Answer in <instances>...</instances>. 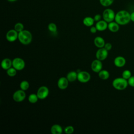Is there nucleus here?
<instances>
[{
	"label": "nucleus",
	"mask_w": 134,
	"mask_h": 134,
	"mask_svg": "<svg viewBox=\"0 0 134 134\" xmlns=\"http://www.w3.org/2000/svg\"><path fill=\"white\" fill-rule=\"evenodd\" d=\"M108 29L111 32H117L119 30V25L115 21H113L108 23Z\"/></svg>",
	"instance_id": "f3484780"
},
{
	"label": "nucleus",
	"mask_w": 134,
	"mask_h": 134,
	"mask_svg": "<svg viewBox=\"0 0 134 134\" xmlns=\"http://www.w3.org/2000/svg\"><path fill=\"white\" fill-rule=\"evenodd\" d=\"M69 81L66 77H60L57 82V85L59 89L64 90L68 88L69 86Z\"/></svg>",
	"instance_id": "f8f14e48"
},
{
	"label": "nucleus",
	"mask_w": 134,
	"mask_h": 134,
	"mask_svg": "<svg viewBox=\"0 0 134 134\" xmlns=\"http://www.w3.org/2000/svg\"><path fill=\"white\" fill-rule=\"evenodd\" d=\"M30 85H29V83L26 80H23L22 81L20 84H19V87H20V89L23 90V91H27L29 88Z\"/></svg>",
	"instance_id": "5701e85b"
},
{
	"label": "nucleus",
	"mask_w": 134,
	"mask_h": 134,
	"mask_svg": "<svg viewBox=\"0 0 134 134\" xmlns=\"http://www.w3.org/2000/svg\"><path fill=\"white\" fill-rule=\"evenodd\" d=\"M39 98L37 94H30L28 97V100L29 103L31 104H35L38 102Z\"/></svg>",
	"instance_id": "4be33fe9"
},
{
	"label": "nucleus",
	"mask_w": 134,
	"mask_h": 134,
	"mask_svg": "<svg viewBox=\"0 0 134 134\" xmlns=\"http://www.w3.org/2000/svg\"><path fill=\"white\" fill-rule=\"evenodd\" d=\"M50 131L52 134H61L63 132V129L60 125L54 124L51 127Z\"/></svg>",
	"instance_id": "a211bd4d"
},
{
	"label": "nucleus",
	"mask_w": 134,
	"mask_h": 134,
	"mask_svg": "<svg viewBox=\"0 0 134 134\" xmlns=\"http://www.w3.org/2000/svg\"><path fill=\"white\" fill-rule=\"evenodd\" d=\"M115 14L114 10L110 8L105 9L103 13V18L108 23L115 20Z\"/></svg>",
	"instance_id": "20e7f679"
},
{
	"label": "nucleus",
	"mask_w": 134,
	"mask_h": 134,
	"mask_svg": "<svg viewBox=\"0 0 134 134\" xmlns=\"http://www.w3.org/2000/svg\"><path fill=\"white\" fill-rule=\"evenodd\" d=\"M122 77L126 80H128L131 76V72L129 70H125L122 73Z\"/></svg>",
	"instance_id": "a878e982"
},
{
	"label": "nucleus",
	"mask_w": 134,
	"mask_h": 134,
	"mask_svg": "<svg viewBox=\"0 0 134 134\" xmlns=\"http://www.w3.org/2000/svg\"><path fill=\"white\" fill-rule=\"evenodd\" d=\"M26 97V94L25 91L21 89L16 91L13 94V100L17 103H20L24 100Z\"/></svg>",
	"instance_id": "39448f33"
},
{
	"label": "nucleus",
	"mask_w": 134,
	"mask_h": 134,
	"mask_svg": "<svg viewBox=\"0 0 134 134\" xmlns=\"http://www.w3.org/2000/svg\"><path fill=\"white\" fill-rule=\"evenodd\" d=\"M18 32L14 29H10L8 30L6 34V40L10 42H14L17 39H18Z\"/></svg>",
	"instance_id": "9d476101"
},
{
	"label": "nucleus",
	"mask_w": 134,
	"mask_h": 134,
	"mask_svg": "<svg viewBox=\"0 0 134 134\" xmlns=\"http://www.w3.org/2000/svg\"><path fill=\"white\" fill-rule=\"evenodd\" d=\"M94 45L98 48H103L105 44V40L103 38L100 36L96 37L94 39Z\"/></svg>",
	"instance_id": "dca6fc26"
},
{
	"label": "nucleus",
	"mask_w": 134,
	"mask_h": 134,
	"mask_svg": "<svg viewBox=\"0 0 134 134\" xmlns=\"http://www.w3.org/2000/svg\"><path fill=\"white\" fill-rule=\"evenodd\" d=\"M97 30L95 26H91V28H90V32L92 33V34H95L96 32H97Z\"/></svg>",
	"instance_id": "473e14b6"
},
{
	"label": "nucleus",
	"mask_w": 134,
	"mask_h": 134,
	"mask_svg": "<svg viewBox=\"0 0 134 134\" xmlns=\"http://www.w3.org/2000/svg\"><path fill=\"white\" fill-rule=\"evenodd\" d=\"M113 2L114 0H99L100 4L104 7H107L111 5Z\"/></svg>",
	"instance_id": "cd10ccee"
},
{
	"label": "nucleus",
	"mask_w": 134,
	"mask_h": 134,
	"mask_svg": "<svg viewBox=\"0 0 134 134\" xmlns=\"http://www.w3.org/2000/svg\"><path fill=\"white\" fill-rule=\"evenodd\" d=\"M130 20V14L126 10H119L115 15V21L119 25H127Z\"/></svg>",
	"instance_id": "f257e3e1"
},
{
	"label": "nucleus",
	"mask_w": 134,
	"mask_h": 134,
	"mask_svg": "<svg viewBox=\"0 0 134 134\" xmlns=\"http://www.w3.org/2000/svg\"><path fill=\"white\" fill-rule=\"evenodd\" d=\"M95 27L99 31H103L108 28V23L105 20H100L98 21H97L95 25Z\"/></svg>",
	"instance_id": "ddd939ff"
},
{
	"label": "nucleus",
	"mask_w": 134,
	"mask_h": 134,
	"mask_svg": "<svg viewBox=\"0 0 134 134\" xmlns=\"http://www.w3.org/2000/svg\"><path fill=\"white\" fill-rule=\"evenodd\" d=\"M48 29L49 31L52 33H55L57 31V25L53 23H51L49 24L48 26Z\"/></svg>",
	"instance_id": "393cba45"
},
{
	"label": "nucleus",
	"mask_w": 134,
	"mask_h": 134,
	"mask_svg": "<svg viewBox=\"0 0 134 134\" xmlns=\"http://www.w3.org/2000/svg\"><path fill=\"white\" fill-rule=\"evenodd\" d=\"M103 64L102 61L98 59H95L92 61L91 64V68L92 70L95 73H98L102 70Z\"/></svg>",
	"instance_id": "9b49d317"
},
{
	"label": "nucleus",
	"mask_w": 134,
	"mask_h": 134,
	"mask_svg": "<svg viewBox=\"0 0 134 134\" xmlns=\"http://www.w3.org/2000/svg\"><path fill=\"white\" fill-rule=\"evenodd\" d=\"M128 85L131 87H134V76L132 75L128 80Z\"/></svg>",
	"instance_id": "c756f323"
},
{
	"label": "nucleus",
	"mask_w": 134,
	"mask_h": 134,
	"mask_svg": "<svg viewBox=\"0 0 134 134\" xmlns=\"http://www.w3.org/2000/svg\"><path fill=\"white\" fill-rule=\"evenodd\" d=\"M91 79L90 74L85 71H81L77 73V80L82 83L88 82Z\"/></svg>",
	"instance_id": "6e6552de"
},
{
	"label": "nucleus",
	"mask_w": 134,
	"mask_h": 134,
	"mask_svg": "<svg viewBox=\"0 0 134 134\" xmlns=\"http://www.w3.org/2000/svg\"><path fill=\"white\" fill-rule=\"evenodd\" d=\"M36 94L39 99H44L48 96L49 90L46 86H41L38 88Z\"/></svg>",
	"instance_id": "0eeeda50"
},
{
	"label": "nucleus",
	"mask_w": 134,
	"mask_h": 134,
	"mask_svg": "<svg viewBox=\"0 0 134 134\" xmlns=\"http://www.w3.org/2000/svg\"><path fill=\"white\" fill-rule=\"evenodd\" d=\"M126 63V59L124 57L122 56L116 57L114 60V65L118 68L123 67Z\"/></svg>",
	"instance_id": "4468645a"
},
{
	"label": "nucleus",
	"mask_w": 134,
	"mask_h": 134,
	"mask_svg": "<svg viewBox=\"0 0 134 134\" xmlns=\"http://www.w3.org/2000/svg\"><path fill=\"white\" fill-rule=\"evenodd\" d=\"M17 70L14 68L13 66H12L9 69L6 70V73L8 76L10 77H14L17 74Z\"/></svg>",
	"instance_id": "b1692460"
},
{
	"label": "nucleus",
	"mask_w": 134,
	"mask_h": 134,
	"mask_svg": "<svg viewBox=\"0 0 134 134\" xmlns=\"http://www.w3.org/2000/svg\"><path fill=\"white\" fill-rule=\"evenodd\" d=\"M101 18H102V16L100 15L99 14H96L94 16V20L95 21H98L99 20H101Z\"/></svg>",
	"instance_id": "2f4dec72"
},
{
	"label": "nucleus",
	"mask_w": 134,
	"mask_h": 134,
	"mask_svg": "<svg viewBox=\"0 0 134 134\" xmlns=\"http://www.w3.org/2000/svg\"><path fill=\"white\" fill-rule=\"evenodd\" d=\"M74 131V127L72 126H68L64 129V132L66 134H72Z\"/></svg>",
	"instance_id": "c85d7f7f"
},
{
	"label": "nucleus",
	"mask_w": 134,
	"mask_h": 134,
	"mask_svg": "<svg viewBox=\"0 0 134 134\" xmlns=\"http://www.w3.org/2000/svg\"><path fill=\"white\" fill-rule=\"evenodd\" d=\"M112 85L113 87L117 90H124L128 85V80L125 79L122 77H117L113 81Z\"/></svg>",
	"instance_id": "7ed1b4c3"
},
{
	"label": "nucleus",
	"mask_w": 134,
	"mask_h": 134,
	"mask_svg": "<svg viewBox=\"0 0 134 134\" xmlns=\"http://www.w3.org/2000/svg\"><path fill=\"white\" fill-rule=\"evenodd\" d=\"M108 51L105 49L104 47L101 48H98L96 52V58L97 59H98L100 61L105 60L108 57Z\"/></svg>",
	"instance_id": "1a4fd4ad"
},
{
	"label": "nucleus",
	"mask_w": 134,
	"mask_h": 134,
	"mask_svg": "<svg viewBox=\"0 0 134 134\" xmlns=\"http://www.w3.org/2000/svg\"><path fill=\"white\" fill-rule=\"evenodd\" d=\"M98 77L103 80H107L110 76L109 72L106 70H102L98 73Z\"/></svg>",
	"instance_id": "aec40b11"
},
{
	"label": "nucleus",
	"mask_w": 134,
	"mask_h": 134,
	"mask_svg": "<svg viewBox=\"0 0 134 134\" xmlns=\"http://www.w3.org/2000/svg\"><path fill=\"white\" fill-rule=\"evenodd\" d=\"M66 77L69 82H73L77 79V73L74 71H70L66 74Z\"/></svg>",
	"instance_id": "6ab92c4d"
},
{
	"label": "nucleus",
	"mask_w": 134,
	"mask_h": 134,
	"mask_svg": "<svg viewBox=\"0 0 134 134\" xmlns=\"http://www.w3.org/2000/svg\"><path fill=\"white\" fill-rule=\"evenodd\" d=\"M1 66L3 70H7L12 66H13L12 60L8 58H4L1 61Z\"/></svg>",
	"instance_id": "2eb2a0df"
},
{
	"label": "nucleus",
	"mask_w": 134,
	"mask_h": 134,
	"mask_svg": "<svg viewBox=\"0 0 134 134\" xmlns=\"http://www.w3.org/2000/svg\"><path fill=\"white\" fill-rule=\"evenodd\" d=\"M32 39L31 33L27 30H23L18 32V40L24 45H28L31 43Z\"/></svg>",
	"instance_id": "f03ea898"
},
{
	"label": "nucleus",
	"mask_w": 134,
	"mask_h": 134,
	"mask_svg": "<svg viewBox=\"0 0 134 134\" xmlns=\"http://www.w3.org/2000/svg\"><path fill=\"white\" fill-rule=\"evenodd\" d=\"M104 48L105 49H106L107 51H109L111 49V48H112V44H111L110 43H109V42L105 43Z\"/></svg>",
	"instance_id": "7c9ffc66"
},
{
	"label": "nucleus",
	"mask_w": 134,
	"mask_h": 134,
	"mask_svg": "<svg viewBox=\"0 0 134 134\" xmlns=\"http://www.w3.org/2000/svg\"><path fill=\"white\" fill-rule=\"evenodd\" d=\"M14 29L16 30L18 32H19L22 30H24V25L21 23H17L14 26Z\"/></svg>",
	"instance_id": "bb28decb"
},
{
	"label": "nucleus",
	"mask_w": 134,
	"mask_h": 134,
	"mask_svg": "<svg viewBox=\"0 0 134 134\" xmlns=\"http://www.w3.org/2000/svg\"><path fill=\"white\" fill-rule=\"evenodd\" d=\"M94 19L91 17L88 16L85 17L83 20V24L87 27H91L94 23Z\"/></svg>",
	"instance_id": "412c9836"
},
{
	"label": "nucleus",
	"mask_w": 134,
	"mask_h": 134,
	"mask_svg": "<svg viewBox=\"0 0 134 134\" xmlns=\"http://www.w3.org/2000/svg\"><path fill=\"white\" fill-rule=\"evenodd\" d=\"M7 1H8L9 2H15V1H16L17 0H7Z\"/></svg>",
	"instance_id": "f704fd0d"
},
{
	"label": "nucleus",
	"mask_w": 134,
	"mask_h": 134,
	"mask_svg": "<svg viewBox=\"0 0 134 134\" xmlns=\"http://www.w3.org/2000/svg\"><path fill=\"white\" fill-rule=\"evenodd\" d=\"M12 65L17 71H20L25 68V62L22 58L17 57L15 58L12 60Z\"/></svg>",
	"instance_id": "423d86ee"
},
{
	"label": "nucleus",
	"mask_w": 134,
	"mask_h": 134,
	"mask_svg": "<svg viewBox=\"0 0 134 134\" xmlns=\"http://www.w3.org/2000/svg\"><path fill=\"white\" fill-rule=\"evenodd\" d=\"M130 19L132 21L134 22V12H132L130 14Z\"/></svg>",
	"instance_id": "72a5a7b5"
}]
</instances>
